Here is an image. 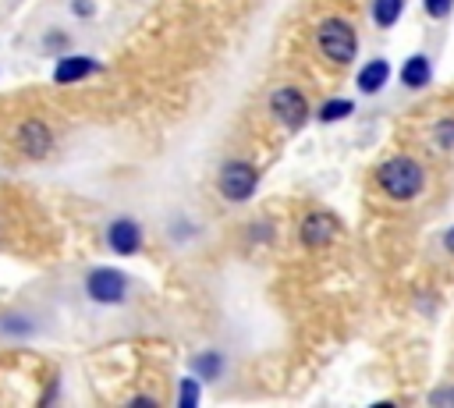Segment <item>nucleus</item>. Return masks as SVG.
Wrapping results in <instances>:
<instances>
[{
	"mask_svg": "<svg viewBox=\"0 0 454 408\" xmlns=\"http://www.w3.org/2000/svg\"><path fill=\"white\" fill-rule=\"evenodd\" d=\"M266 114L284 131H298V128H305V121H309L312 110H309V99H305V92L298 85H277L266 96Z\"/></svg>",
	"mask_w": 454,
	"mask_h": 408,
	"instance_id": "39448f33",
	"label": "nucleus"
},
{
	"mask_svg": "<svg viewBox=\"0 0 454 408\" xmlns=\"http://www.w3.org/2000/svg\"><path fill=\"white\" fill-rule=\"evenodd\" d=\"M195 234H199V224L188 220V216H174L170 227H167V238H170L174 245H184V241H192Z\"/></svg>",
	"mask_w": 454,
	"mask_h": 408,
	"instance_id": "6ab92c4d",
	"label": "nucleus"
},
{
	"mask_svg": "<svg viewBox=\"0 0 454 408\" xmlns=\"http://www.w3.org/2000/svg\"><path fill=\"white\" fill-rule=\"evenodd\" d=\"M103 245H106L114 255H121V259L138 255L142 245H145V227H142V220L131 216V213L110 216V220L103 224Z\"/></svg>",
	"mask_w": 454,
	"mask_h": 408,
	"instance_id": "423d86ee",
	"label": "nucleus"
},
{
	"mask_svg": "<svg viewBox=\"0 0 454 408\" xmlns=\"http://www.w3.org/2000/svg\"><path fill=\"white\" fill-rule=\"evenodd\" d=\"M67 7H71V14H74L78 21H92V18H96V11H99V4H96V0H67Z\"/></svg>",
	"mask_w": 454,
	"mask_h": 408,
	"instance_id": "412c9836",
	"label": "nucleus"
},
{
	"mask_svg": "<svg viewBox=\"0 0 454 408\" xmlns=\"http://www.w3.org/2000/svg\"><path fill=\"white\" fill-rule=\"evenodd\" d=\"M429 404H454V383H443V387H436V390H429V397H426Z\"/></svg>",
	"mask_w": 454,
	"mask_h": 408,
	"instance_id": "4be33fe9",
	"label": "nucleus"
},
{
	"mask_svg": "<svg viewBox=\"0 0 454 408\" xmlns=\"http://www.w3.org/2000/svg\"><path fill=\"white\" fill-rule=\"evenodd\" d=\"M397 78H401V85L411 89V92L426 89V85L433 82V57L422 53V50H419V53H408L404 64H401V71H397Z\"/></svg>",
	"mask_w": 454,
	"mask_h": 408,
	"instance_id": "ddd939ff",
	"label": "nucleus"
},
{
	"mask_svg": "<svg viewBox=\"0 0 454 408\" xmlns=\"http://www.w3.org/2000/svg\"><path fill=\"white\" fill-rule=\"evenodd\" d=\"M312 43H316L319 57L330 60L333 67H348V64H355L358 46H362V43H358V28H355L348 18H340V14H326V18L316 25Z\"/></svg>",
	"mask_w": 454,
	"mask_h": 408,
	"instance_id": "f03ea898",
	"label": "nucleus"
},
{
	"mask_svg": "<svg viewBox=\"0 0 454 408\" xmlns=\"http://www.w3.org/2000/svg\"><path fill=\"white\" fill-rule=\"evenodd\" d=\"M355 114V99H348V96H326L319 106H316V121L319 124H340V121H348Z\"/></svg>",
	"mask_w": 454,
	"mask_h": 408,
	"instance_id": "4468645a",
	"label": "nucleus"
},
{
	"mask_svg": "<svg viewBox=\"0 0 454 408\" xmlns=\"http://www.w3.org/2000/svg\"><path fill=\"white\" fill-rule=\"evenodd\" d=\"M387 82H390V60H387V57H372V60H365V64L355 71V89H358L362 96L383 92Z\"/></svg>",
	"mask_w": 454,
	"mask_h": 408,
	"instance_id": "f8f14e48",
	"label": "nucleus"
},
{
	"mask_svg": "<svg viewBox=\"0 0 454 408\" xmlns=\"http://www.w3.org/2000/svg\"><path fill=\"white\" fill-rule=\"evenodd\" d=\"M128 404H156V397H149V394H135V397H128Z\"/></svg>",
	"mask_w": 454,
	"mask_h": 408,
	"instance_id": "b1692460",
	"label": "nucleus"
},
{
	"mask_svg": "<svg viewBox=\"0 0 454 408\" xmlns=\"http://www.w3.org/2000/svg\"><path fill=\"white\" fill-rule=\"evenodd\" d=\"M199 401H202V387H199V380H195V376H181V380H177L174 404H177V408H192V404H199Z\"/></svg>",
	"mask_w": 454,
	"mask_h": 408,
	"instance_id": "f3484780",
	"label": "nucleus"
},
{
	"mask_svg": "<svg viewBox=\"0 0 454 408\" xmlns=\"http://www.w3.org/2000/svg\"><path fill=\"white\" fill-rule=\"evenodd\" d=\"M188 369L199 383H220L227 376V355L220 348H202L188 358Z\"/></svg>",
	"mask_w": 454,
	"mask_h": 408,
	"instance_id": "9b49d317",
	"label": "nucleus"
},
{
	"mask_svg": "<svg viewBox=\"0 0 454 408\" xmlns=\"http://www.w3.org/2000/svg\"><path fill=\"white\" fill-rule=\"evenodd\" d=\"M99 71H103V64L96 57H89V53H60L53 60L50 78H53V85H74V82H85V78H92Z\"/></svg>",
	"mask_w": 454,
	"mask_h": 408,
	"instance_id": "1a4fd4ad",
	"label": "nucleus"
},
{
	"mask_svg": "<svg viewBox=\"0 0 454 408\" xmlns=\"http://www.w3.org/2000/svg\"><path fill=\"white\" fill-rule=\"evenodd\" d=\"M440 245H443V252H447V255L454 259V224H450V227H447L443 234H440Z\"/></svg>",
	"mask_w": 454,
	"mask_h": 408,
	"instance_id": "5701e85b",
	"label": "nucleus"
},
{
	"mask_svg": "<svg viewBox=\"0 0 454 408\" xmlns=\"http://www.w3.org/2000/svg\"><path fill=\"white\" fill-rule=\"evenodd\" d=\"M82 294L89 305H99V309L124 305L131 294V277L117 266H89L82 273Z\"/></svg>",
	"mask_w": 454,
	"mask_h": 408,
	"instance_id": "7ed1b4c3",
	"label": "nucleus"
},
{
	"mask_svg": "<svg viewBox=\"0 0 454 408\" xmlns=\"http://www.w3.org/2000/svg\"><path fill=\"white\" fill-rule=\"evenodd\" d=\"M404 7H408V0H372L369 4V18H372V25L380 32H387V28H394L401 21Z\"/></svg>",
	"mask_w": 454,
	"mask_h": 408,
	"instance_id": "2eb2a0df",
	"label": "nucleus"
},
{
	"mask_svg": "<svg viewBox=\"0 0 454 408\" xmlns=\"http://www.w3.org/2000/svg\"><path fill=\"white\" fill-rule=\"evenodd\" d=\"M46 330V316L32 305L0 309V344H25Z\"/></svg>",
	"mask_w": 454,
	"mask_h": 408,
	"instance_id": "0eeeda50",
	"label": "nucleus"
},
{
	"mask_svg": "<svg viewBox=\"0 0 454 408\" xmlns=\"http://www.w3.org/2000/svg\"><path fill=\"white\" fill-rule=\"evenodd\" d=\"M67 46H71V35L60 32V28H50L39 39V53H46V57H60V53H67Z\"/></svg>",
	"mask_w": 454,
	"mask_h": 408,
	"instance_id": "a211bd4d",
	"label": "nucleus"
},
{
	"mask_svg": "<svg viewBox=\"0 0 454 408\" xmlns=\"http://www.w3.org/2000/svg\"><path fill=\"white\" fill-rule=\"evenodd\" d=\"M429 138H433V145H436L440 153H454V117H440V121H433Z\"/></svg>",
	"mask_w": 454,
	"mask_h": 408,
	"instance_id": "dca6fc26",
	"label": "nucleus"
},
{
	"mask_svg": "<svg viewBox=\"0 0 454 408\" xmlns=\"http://www.w3.org/2000/svg\"><path fill=\"white\" fill-rule=\"evenodd\" d=\"M422 11L429 21H447L454 11V0H422Z\"/></svg>",
	"mask_w": 454,
	"mask_h": 408,
	"instance_id": "aec40b11",
	"label": "nucleus"
},
{
	"mask_svg": "<svg viewBox=\"0 0 454 408\" xmlns=\"http://www.w3.org/2000/svg\"><path fill=\"white\" fill-rule=\"evenodd\" d=\"M372 177H376V188H380L390 202H415V199L426 192V184H429V174H426L422 160L404 156V153L387 156V160L376 167Z\"/></svg>",
	"mask_w": 454,
	"mask_h": 408,
	"instance_id": "f257e3e1",
	"label": "nucleus"
},
{
	"mask_svg": "<svg viewBox=\"0 0 454 408\" xmlns=\"http://www.w3.org/2000/svg\"><path fill=\"white\" fill-rule=\"evenodd\" d=\"M337 231H340V224H337V216L326 213V209H312V213H305L301 224H298V238H301L305 248H326V245L337 238Z\"/></svg>",
	"mask_w": 454,
	"mask_h": 408,
	"instance_id": "9d476101",
	"label": "nucleus"
},
{
	"mask_svg": "<svg viewBox=\"0 0 454 408\" xmlns=\"http://www.w3.org/2000/svg\"><path fill=\"white\" fill-rule=\"evenodd\" d=\"M213 184H216V195L223 202L241 206V202H248L259 192V167L252 160H245V156H231V160L220 163Z\"/></svg>",
	"mask_w": 454,
	"mask_h": 408,
	"instance_id": "20e7f679",
	"label": "nucleus"
},
{
	"mask_svg": "<svg viewBox=\"0 0 454 408\" xmlns=\"http://www.w3.org/2000/svg\"><path fill=\"white\" fill-rule=\"evenodd\" d=\"M14 142H18V149H21L28 160H43V156H50V149H53V128H50L43 117H25V121L18 124V131H14Z\"/></svg>",
	"mask_w": 454,
	"mask_h": 408,
	"instance_id": "6e6552de",
	"label": "nucleus"
}]
</instances>
